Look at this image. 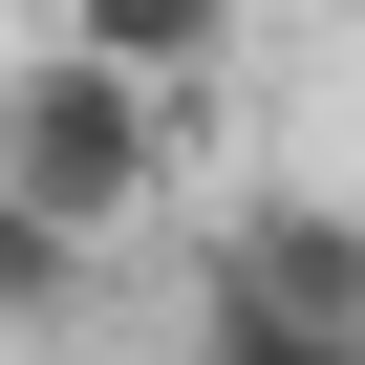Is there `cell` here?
<instances>
[{"label":"cell","mask_w":365,"mask_h":365,"mask_svg":"<svg viewBox=\"0 0 365 365\" xmlns=\"http://www.w3.org/2000/svg\"><path fill=\"white\" fill-rule=\"evenodd\" d=\"M172 322L215 365H365V215H237Z\"/></svg>","instance_id":"cell-2"},{"label":"cell","mask_w":365,"mask_h":365,"mask_svg":"<svg viewBox=\"0 0 365 365\" xmlns=\"http://www.w3.org/2000/svg\"><path fill=\"white\" fill-rule=\"evenodd\" d=\"M86 258H108V237H65L43 194H0V344H43V322H86Z\"/></svg>","instance_id":"cell-4"},{"label":"cell","mask_w":365,"mask_h":365,"mask_svg":"<svg viewBox=\"0 0 365 365\" xmlns=\"http://www.w3.org/2000/svg\"><path fill=\"white\" fill-rule=\"evenodd\" d=\"M65 43H108V65H150V86H215L237 65V0H43Z\"/></svg>","instance_id":"cell-3"},{"label":"cell","mask_w":365,"mask_h":365,"mask_svg":"<svg viewBox=\"0 0 365 365\" xmlns=\"http://www.w3.org/2000/svg\"><path fill=\"white\" fill-rule=\"evenodd\" d=\"M0 194H43L65 237H150L194 194V86H150V65H108V43L43 22L0 65Z\"/></svg>","instance_id":"cell-1"}]
</instances>
